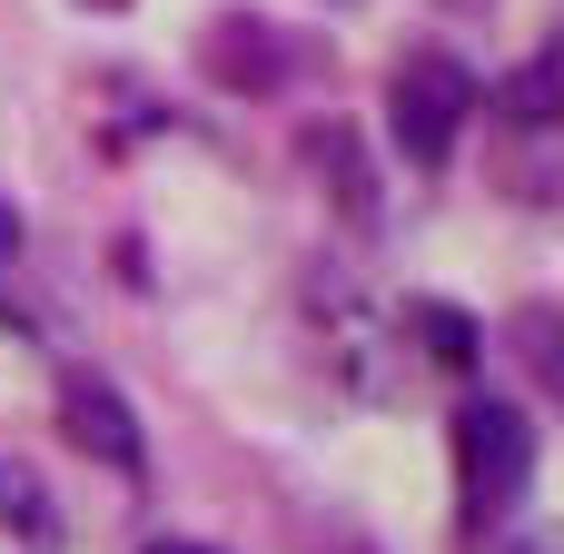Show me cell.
Here are the masks:
<instances>
[{"label":"cell","mask_w":564,"mask_h":554,"mask_svg":"<svg viewBox=\"0 0 564 554\" xmlns=\"http://www.w3.org/2000/svg\"><path fill=\"white\" fill-rule=\"evenodd\" d=\"M476 119V69L446 59V50H406L397 79H387V129L416 169H446L456 159V129Z\"/></svg>","instance_id":"1"},{"label":"cell","mask_w":564,"mask_h":554,"mask_svg":"<svg viewBox=\"0 0 564 554\" xmlns=\"http://www.w3.org/2000/svg\"><path fill=\"white\" fill-rule=\"evenodd\" d=\"M59 426H69V446H89L99 466L139 476V426H129V406H119L109 377H59Z\"/></svg>","instance_id":"3"},{"label":"cell","mask_w":564,"mask_h":554,"mask_svg":"<svg viewBox=\"0 0 564 554\" xmlns=\"http://www.w3.org/2000/svg\"><path fill=\"white\" fill-rule=\"evenodd\" d=\"M456 486H466V515H476V525L516 515V496L535 486V426H525L506 397H476V406L456 416Z\"/></svg>","instance_id":"2"},{"label":"cell","mask_w":564,"mask_h":554,"mask_svg":"<svg viewBox=\"0 0 564 554\" xmlns=\"http://www.w3.org/2000/svg\"><path fill=\"white\" fill-rule=\"evenodd\" d=\"M149 554H208V545H149Z\"/></svg>","instance_id":"6"},{"label":"cell","mask_w":564,"mask_h":554,"mask_svg":"<svg viewBox=\"0 0 564 554\" xmlns=\"http://www.w3.org/2000/svg\"><path fill=\"white\" fill-rule=\"evenodd\" d=\"M406 327L426 337V357H436V367H476V327H466L456 307H406Z\"/></svg>","instance_id":"4"},{"label":"cell","mask_w":564,"mask_h":554,"mask_svg":"<svg viewBox=\"0 0 564 554\" xmlns=\"http://www.w3.org/2000/svg\"><path fill=\"white\" fill-rule=\"evenodd\" d=\"M506 119H516V129H555V59H525V69H516Z\"/></svg>","instance_id":"5"}]
</instances>
